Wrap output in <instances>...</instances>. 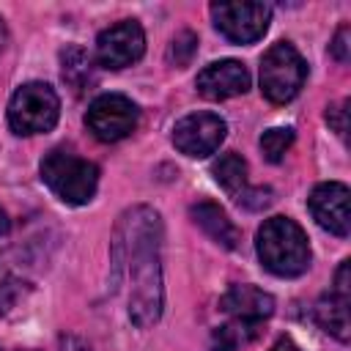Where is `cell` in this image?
<instances>
[{
  "label": "cell",
  "mask_w": 351,
  "mask_h": 351,
  "mask_svg": "<svg viewBox=\"0 0 351 351\" xmlns=\"http://www.w3.org/2000/svg\"><path fill=\"white\" fill-rule=\"evenodd\" d=\"M162 219L148 206L121 214L112 239L115 285H126L129 318L145 329L162 315Z\"/></svg>",
  "instance_id": "6da1fadb"
},
{
  "label": "cell",
  "mask_w": 351,
  "mask_h": 351,
  "mask_svg": "<svg viewBox=\"0 0 351 351\" xmlns=\"http://www.w3.org/2000/svg\"><path fill=\"white\" fill-rule=\"evenodd\" d=\"M255 250L261 263L277 277H299L310 266V244L304 230L288 217H271L258 228Z\"/></svg>",
  "instance_id": "7a4b0ae2"
},
{
  "label": "cell",
  "mask_w": 351,
  "mask_h": 351,
  "mask_svg": "<svg viewBox=\"0 0 351 351\" xmlns=\"http://www.w3.org/2000/svg\"><path fill=\"white\" fill-rule=\"evenodd\" d=\"M41 181L69 206H82L96 195L99 167L69 148H52L41 159Z\"/></svg>",
  "instance_id": "3957f363"
},
{
  "label": "cell",
  "mask_w": 351,
  "mask_h": 351,
  "mask_svg": "<svg viewBox=\"0 0 351 351\" xmlns=\"http://www.w3.org/2000/svg\"><path fill=\"white\" fill-rule=\"evenodd\" d=\"M307 80V63L293 44L277 41L261 58V93L271 104H288Z\"/></svg>",
  "instance_id": "277c9868"
},
{
  "label": "cell",
  "mask_w": 351,
  "mask_h": 351,
  "mask_svg": "<svg viewBox=\"0 0 351 351\" xmlns=\"http://www.w3.org/2000/svg\"><path fill=\"white\" fill-rule=\"evenodd\" d=\"M60 99L47 82H25L8 101V126L16 134H41L58 123Z\"/></svg>",
  "instance_id": "5b68a950"
},
{
  "label": "cell",
  "mask_w": 351,
  "mask_h": 351,
  "mask_svg": "<svg viewBox=\"0 0 351 351\" xmlns=\"http://www.w3.org/2000/svg\"><path fill=\"white\" fill-rule=\"evenodd\" d=\"M137 123H140L137 104L121 93H104L93 99L85 112V126L101 143H118L129 137L137 129Z\"/></svg>",
  "instance_id": "8992f818"
},
{
  "label": "cell",
  "mask_w": 351,
  "mask_h": 351,
  "mask_svg": "<svg viewBox=\"0 0 351 351\" xmlns=\"http://www.w3.org/2000/svg\"><path fill=\"white\" fill-rule=\"evenodd\" d=\"M211 16L228 41L252 44L266 33L271 8L266 3H211Z\"/></svg>",
  "instance_id": "52a82bcc"
},
{
  "label": "cell",
  "mask_w": 351,
  "mask_h": 351,
  "mask_svg": "<svg viewBox=\"0 0 351 351\" xmlns=\"http://www.w3.org/2000/svg\"><path fill=\"white\" fill-rule=\"evenodd\" d=\"M225 132L228 126L217 112H189L173 126V145L192 159H203L219 148Z\"/></svg>",
  "instance_id": "ba28073f"
},
{
  "label": "cell",
  "mask_w": 351,
  "mask_h": 351,
  "mask_svg": "<svg viewBox=\"0 0 351 351\" xmlns=\"http://www.w3.org/2000/svg\"><path fill=\"white\" fill-rule=\"evenodd\" d=\"M145 52V33L134 19L110 25L96 38V60L104 69H126Z\"/></svg>",
  "instance_id": "9c48e42d"
},
{
  "label": "cell",
  "mask_w": 351,
  "mask_h": 351,
  "mask_svg": "<svg viewBox=\"0 0 351 351\" xmlns=\"http://www.w3.org/2000/svg\"><path fill=\"white\" fill-rule=\"evenodd\" d=\"M307 206H310L313 219H315L324 230H329V233H335V236H340V239H346V236L351 233L348 186H346V184H340V181L318 184V186L310 192Z\"/></svg>",
  "instance_id": "30bf717a"
},
{
  "label": "cell",
  "mask_w": 351,
  "mask_h": 351,
  "mask_svg": "<svg viewBox=\"0 0 351 351\" xmlns=\"http://www.w3.org/2000/svg\"><path fill=\"white\" fill-rule=\"evenodd\" d=\"M348 271H351V261H343L337 274H335V288L318 299L315 304V321L321 324V329H326L329 335H335L340 343L348 340L351 335V321H348V304H351V282H348Z\"/></svg>",
  "instance_id": "8fae6325"
},
{
  "label": "cell",
  "mask_w": 351,
  "mask_h": 351,
  "mask_svg": "<svg viewBox=\"0 0 351 351\" xmlns=\"http://www.w3.org/2000/svg\"><path fill=\"white\" fill-rule=\"evenodd\" d=\"M195 85H197V90L206 99L222 101V99L239 96V93H244L250 88V71L239 60H219V63L206 66L197 74V82Z\"/></svg>",
  "instance_id": "7c38bea8"
},
{
  "label": "cell",
  "mask_w": 351,
  "mask_h": 351,
  "mask_svg": "<svg viewBox=\"0 0 351 351\" xmlns=\"http://www.w3.org/2000/svg\"><path fill=\"white\" fill-rule=\"evenodd\" d=\"M219 307H222L230 318L263 324V321L274 313V299H271L266 291L255 288V285H233V288L222 296Z\"/></svg>",
  "instance_id": "4fadbf2b"
},
{
  "label": "cell",
  "mask_w": 351,
  "mask_h": 351,
  "mask_svg": "<svg viewBox=\"0 0 351 351\" xmlns=\"http://www.w3.org/2000/svg\"><path fill=\"white\" fill-rule=\"evenodd\" d=\"M192 219L217 241V244H222L225 250H236L239 247V228L228 219V214L217 206V203H208V200H203V203H197V206H192Z\"/></svg>",
  "instance_id": "5bb4252c"
},
{
  "label": "cell",
  "mask_w": 351,
  "mask_h": 351,
  "mask_svg": "<svg viewBox=\"0 0 351 351\" xmlns=\"http://www.w3.org/2000/svg\"><path fill=\"white\" fill-rule=\"evenodd\" d=\"M211 173H214V178H217V184H219L228 195H233V197H239V195L247 189V162H244L239 154H233V151L222 154V156L211 165Z\"/></svg>",
  "instance_id": "9a60e30c"
},
{
  "label": "cell",
  "mask_w": 351,
  "mask_h": 351,
  "mask_svg": "<svg viewBox=\"0 0 351 351\" xmlns=\"http://www.w3.org/2000/svg\"><path fill=\"white\" fill-rule=\"evenodd\" d=\"M258 335H261V324H255V321H241V318H230L228 324H222V326L214 332L211 346H214V351H236V348L252 343Z\"/></svg>",
  "instance_id": "2e32d148"
},
{
  "label": "cell",
  "mask_w": 351,
  "mask_h": 351,
  "mask_svg": "<svg viewBox=\"0 0 351 351\" xmlns=\"http://www.w3.org/2000/svg\"><path fill=\"white\" fill-rule=\"evenodd\" d=\"M63 60V80L69 85H74V90H82L85 85L93 82V71H90V58L85 55V49L80 47H69L60 55Z\"/></svg>",
  "instance_id": "e0dca14e"
},
{
  "label": "cell",
  "mask_w": 351,
  "mask_h": 351,
  "mask_svg": "<svg viewBox=\"0 0 351 351\" xmlns=\"http://www.w3.org/2000/svg\"><path fill=\"white\" fill-rule=\"evenodd\" d=\"M293 145V129L291 126H274L261 134V151L269 162H280L285 151Z\"/></svg>",
  "instance_id": "ac0fdd59"
},
{
  "label": "cell",
  "mask_w": 351,
  "mask_h": 351,
  "mask_svg": "<svg viewBox=\"0 0 351 351\" xmlns=\"http://www.w3.org/2000/svg\"><path fill=\"white\" fill-rule=\"evenodd\" d=\"M195 52H197V36L189 33V30H184V33H178L173 38V44L167 49V60L176 63V66H186Z\"/></svg>",
  "instance_id": "d6986e66"
},
{
  "label": "cell",
  "mask_w": 351,
  "mask_h": 351,
  "mask_svg": "<svg viewBox=\"0 0 351 351\" xmlns=\"http://www.w3.org/2000/svg\"><path fill=\"white\" fill-rule=\"evenodd\" d=\"M239 206L250 208V211H258V208H266L271 203V189L269 186H255V189H244L239 197Z\"/></svg>",
  "instance_id": "ffe728a7"
},
{
  "label": "cell",
  "mask_w": 351,
  "mask_h": 351,
  "mask_svg": "<svg viewBox=\"0 0 351 351\" xmlns=\"http://www.w3.org/2000/svg\"><path fill=\"white\" fill-rule=\"evenodd\" d=\"M351 27L348 25H343L337 33H335V38H332V44H329V52H332V58L337 60V63H348V58H351Z\"/></svg>",
  "instance_id": "44dd1931"
},
{
  "label": "cell",
  "mask_w": 351,
  "mask_h": 351,
  "mask_svg": "<svg viewBox=\"0 0 351 351\" xmlns=\"http://www.w3.org/2000/svg\"><path fill=\"white\" fill-rule=\"evenodd\" d=\"M348 101H340V104H335V107H329L326 110V121L332 123V129L340 134V137H346V115H348Z\"/></svg>",
  "instance_id": "7402d4cb"
},
{
  "label": "cell",
  "mask_w": 351,
  "mask_h": 351,
  "mask_svg": "<svg viewBox=\"0 0 351 351\" xmlns=\"http://www.w3.org/2000/svg\"><path fill=\"white\" fill-rule=\"evenodd\" d=\"M58 351H90V348H88V343H85V340H80L77 335H63V337H60Z\"/></svg>",
  "instance_id": "603a6c76"
},
{
  "label": "cell",
  "mask_w": 351,
  "mask_h": 351,
  "mask_svg": "<svg viewBox=\"0 0 351 351\" xmlns=\"http://www.w3.org/2000/svg\"><path fill=\"white\" fill-rule=\"evenodd\" d=\"M269 351H299V348H296V346H293L288 337H280V340H277V343H274Z\"/></svg>",
  "instance_id": "cb8c5ba5"
},
{
  "label": "cell",
  "mask_w": 351,
  "mask_h": 351,
  "mask_svg": "<svg viewBox=\"0 0 351 351\" xmlns=\"http://www.w3.org/2000/svg\"><path fill=\"white\" fill-rule=\"evenodd\" d=\"M8 228H11V219H8L5 208L0 206V236H5V233H8Z\"/></svg>",
  "instance_id": "d4e9b609"
},
{
  "label": "cell",
  "mask_w": 351,
  "mask_h": 351,
  "mask_svg": "<svg viewBox=\"0 0 351 351\" xmlns=\"http://www.w3.org/2000/svg\"><path fill=\"white\" fill-rule=\"evenodd\" d=\"M5 38H8V33H5V22L0 19V49H3V44H5Z\"/></svg>",
  "instance_id": "484cf974"
}]
</instances>
